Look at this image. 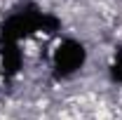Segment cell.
<instances>
[{"mask_svg": "<svg viewBox=\"0 0 122 120\" xmlns=\"http://www.w3.org/2000/svg\"><path fill=\"white\" fill-rule=\"evenodd\" d=\"M87 61V49L77 40H63L56 49H54V73L59 78H68V75L77 73Z\"/></svg>", "mask_w": 122, "mask_h": 120, "instance_id": "obj_1", "label": "cell"}, {"mask_svg": "<svg viewBox=\"0 0 122 120\" xmlns=\"http://www.w3.org/2000/svg\"><path fill=\"white\" fill-rule=\"evenodd\" d=\"M0 57H2V73L5 75H14L21 68V52H19L16 43H2Z\"/></svg>", "mask_w": 122, "mask_h": 120, "instance_id": "obj_2", "label": "cell"}, {"mask_svg": "<svg viewBox=\"0 0 122 120\" xmlns=\"http://www.w3.org/2000/svg\"><path fill=\"white\" fill-rule=\"evenodd\" d=\"M110 75H113V80H115V82H122V47L117 49V54H115L113 68H110Z\"/></svg>", "mask_w": 122, "mask_h": 120, "instance_id": "obj_3", "label": "cell"}]
</instances>
